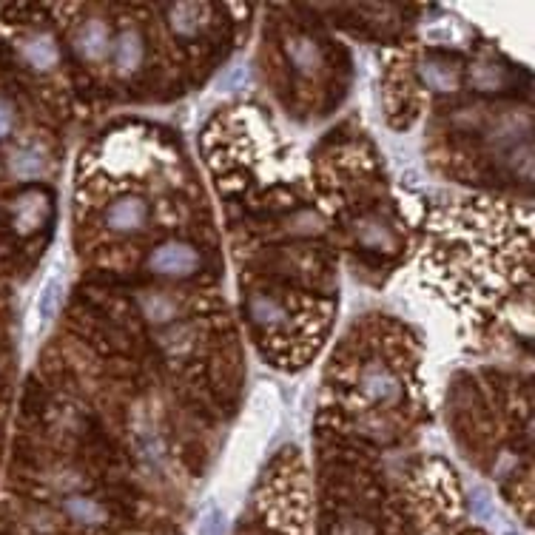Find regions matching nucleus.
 Here are the masks:
<instances>
[{"label": "nucleus", "instance_id": "412c9836", "mask_svg": "<svg viewBox=\"0 0 535 535\" xmlns=\"http://www.w3.org/2000/svg\"><path fill=\"white\" fill-rule=\"evenodd\" d=\"M15 106L6 100V97H0V140H6L12 131H15Z\"/></svg>", "mask_w": 535, "mask_h": 535}, {"label": "nucleus", "instance_id": "f3484780", "mask_svg": "<svg viewBox=\"0 0 535 535\" xmlns=\"http://www.w3.org/2000/svg\"><path fill=\"white\" fill-rule=\"evenodd\" d=\"M140 311L151 325H166L177 316V302L168 294H143L140 296Z\"/></svg>", "mask_w": 535, "mask_h": 535}, {"label": "nucleus", "instance_id": "6ab92c4d", "mask_svg": "<svg viewBox=\"0 0 535 535\" xmlns=\"http://www.w3.org/2000/svg\"><path fill=\"white\" fill-rule=\"evenodd\" d=\"M228 533V516L222 510L220 504L208 501L200 513V521H197V535H225Z\"/></svg>", "mask_w": 535, "mask_h": 535}, {"label": "nucleus", "instance_id": "f8f14e48", "mask_svg": "<svg viewBox=\"0 0 535 535\" xmlns=\"http://www.w3.org/2000/svg\"><path fill=\"white\" fill-rule=\"evenodd\" d=\"M419 74H422L427 89H433V92L439 94L459 92V86H462L459 66L450 63V60H444V57H427L425 63L419 66Z\"/></svg>", "mask_w": 535, "mask_h": 535}, {"label": "nucleus", "instance_id": "4be33fe9", "mask_svg": "<svg viewBox=\"0 0 535 535\" xmlns=\"http://www.w3.org/2000/svg\"><path fill=\"white\" fill-rule=\"evenodd\" d=\"M481 74L487 77L484 83H479L481 89H493V86H499V83H501V69H499V66H479V69H476V77H481Z\"/></svg>", "mask_w": 535, "mask_h": 535}, {"label": "nucleus", "instance_id": "f03ea898", "mask_svg": "<svg viewBox=\"0 0 535 535\" xmlns=\"http://www.w3.org/2000/svg\"><path fill=\"white\" fill-rule=\"evenodd\" d=\"M203 265L200 251L183 240H168L163 245H157L148 257V271L160 274V277L171 279H188L194 277Z\"/></svg>", "mask_w": 535, "mask_h": 535}, {"label": "nucleus", "instance_id": "9b49d317", "mask_svg": "<svg viewBox=\"0 0 535 535\" xmlns=\"http://www.w3.org/2000/svg\"><path fill=\"white\" fill-rule=\"evenodd\" d=\"M63 513L72 524L83 527V530H100V527L109 524V510L97 499L83 496V493H69L63 499Z\"/></svg>", "mask_w": 535, "mask_h": 535}, {"label": "nucleus", "instance_id": "1a4fd4ad", "mask_svg": "<svg viewBox=\"0 0 535 535\" xmlns=\"http://www.w3.org/2000/svg\"><path fill=\"white\" fill-rule=\"evenodd\" d=\"M143 57H146V40L137 29H123L111 40V60L120 77H131L137 72L143 66Z\"/></svg>", "mask_w": 535, "mask_h": 535}, {"label": "nucleus", "instance_id": "7ed1b4c3", "mask_svg": "<svg viewBox=\"0 0 535 535\" xmlns=\"http://www.w3.org/2000/svg\"><path fill=\"white\" fill-rule=\"evenodd\" d=\"M52 214V203H49V194L32 188V191H23L12 200V228L18 231L20 237H29L35 234L37 228H43L49 222Z\"/></svg>", "mask_w": 535, "mask_h": 535}, {"label": "nucleus", "instance_id": "0eeeda50", "mask_svg": "<svg viewBox=\"0 0 535 535\" xmlns=\"http://www.w3.org/2000/svg\"><path fill=\"white\" fill-rule=\"evenodd\" d=\"M353 237L362 248H370V251H396L399 248V234L396 228L390 225L385 217L379 214H362L359 220L353 222Z\"/></svg>", "mask_w": 535, "mask_h": 535}, {"label": "nucleus", "instance_id": "dca6fc26", "mask_svg": "<svg viewBox=\"0 0 535 535\" xmlns=\"http://www.w3.org/2000/svg\"><path fill=\"white\" fill-rule=\"evenodd\" d=\"M63 291H66V282L60 274H52V277L43 282L40 294H37V316L43 322H52L60 311V302H63Z\"/></svg>", "mask_w": 535, "mask_h": 535}, {"label": "nucleus", "instance_id": "a211bd4d", "mask_svg": "<svg viewBox=\"0 0 535 535\" xmlns=\"http://www.w3.org/2000/svg\"><path fill=\"white\" fill-rule=\"evenodd\" d=\"M325 535H379V527L368 516L345 513V516L333 518L325 527Z\"/></svg>", "mask_w": 535, "mask_h": 535}, {"label": "nucleus", "instance_id": "6e6552de", "mask_svg": "<svg viewBox=\"0 0 535 535\" xmlns=\"http://www.w3.org/2000/svg\"><path fill=\"white\" fill-rule=\"evenodd\" d=\"M18 52L23 57V63L32 69V72H55L57 63H60V49H57V40L49 32H32L18 43Z\"/></svg>", "mask_w": 535, "mask_h": 535}, {"label": "nucleus", "instance_id": "ddd939ff", "mask_svg": "<svg viewBox=\"0 0 535 535\" xmlns=\"http://www.w3.org/2000/svg\"><path fill=\"white\" fill-rule=\"evenodd\" d=\"M166 18L174 35L194 37L197 32H203V26L208 23V6H203V3H174V6H166Z\"/></svg>", "mask_w": 535, "mask_h": 535}, {"label": "nucleus", "instance_id": "4468645a", "mask_svg": "<svg viewBox=\"0 0 535 535\" xmlns=\"http://www.w3.org/2000/svg\"><path fill=\"white\" fill-rule=\"evenodd\" d=\"M49 171V157L37 146H20L9 154V174L15 180H40Z\"/></svg>", "mask_w": 535, "mask_h": 535}, {"label": "nucleus", "instance_id": "2eb2a0df", "mask_svg": "<svg viewBox=\"0 0 535 535\" xmlns=\"http://www.w3.org/2000/svg\"><path fill=\"white\" fill-rule=\"evenodd\" d=\"M248 316L259 328H279L282 322H288V308L277 296L251 294L248 296Z\"/></svg>", "mask_w": 535, "mask_h": 535}, {"label": "nucleus", "instance_id": "9d476101", "mask_svg": "<svg viewBox=\"0 0 535 535\" xmlns=\"http://www.w3.org/2000/svg\"><path fill=\"white\" fill-rule=\"evenodd\" d=\"M285 55H288V63L294 66V72H299L302 77H316L325 66V52L322 46L316 43L314 37L308 35H294L288 37L285 43Z\"/></svg>", "mask_w": 535, "mask_h": 535}, {"label": "nucleus", "instance_id": "aec40b11", "mask_svg": "<svg viewBox=\"0 0 535 535\" xmlns=\"http://www.w3.org/2000/svg\"><path fill=\"white\" fill-rule=\"evenodd\" d=\"M470 507H473V513L481 521H490V518L496 516V507H493V499L487 496V490L484 487H476L473 490V499H470Z\"/></svg>", "mask_w": 535, "mask_h": 535}, {"label": "nucleus", "instance_id": "f257e3e1", "mask_svg": "<svg viewBox=\"0 0 535 535\" xmlns=\"http://www.w3.org/2000/svg\"><path fill=\"white\" fill-rule=\"evenodd\" d=\"M279 422V396L271 385H259L248 402L234 439L228 444L225 456V481L228 484H245L257 470L265 447L271 442Z\"/></svg>", "mask_w": 535, "mask_h": 535}, {"label": "nucleus", "instance_id": "423d86ee", "mask_svg": "<svg viewBox=\"0 0 535 535\" xmlns=\"http://www.w3.org/2000/svg\"><path fill=\"white\" fill-rule=\"evenodd\" d=\"M106 228L114 234H137L148 222V203L143 197H120L106 208Z\"/></svg>", "mask_w": 535, "mask_h": 535}, {"label": "nucleus", "instance_id": "20e7f679", "mask_svg": "<svg viewBox=\"0 0 535 535\" xmlns=\"http://www.w3.org/2000/svg\"><path fill=\"white\" fill-rule=\"evenodd\" d=\"M359 390L368 396L370 402H379V405L396 402L402 396V385L385 362H368L365 368L359 370Z\"/></svg>", "mask_w": 535, "mask_h": 535}, {"label": "nucleus", "instance_id": "5701e85b", "mask_svg": "<svg viewBox=\"0 0 535 535\" xmlns=\"http://www.w3.org/2000/svg\"><path fill=\"white\" fill-rule=\"evenodd\" d=\"M245 80H248V69H242L240 66V69H234V72L225 77V89H228V92H234V89H240Z\"/></svg>", "mask_w": 535, "mask_h": 535}, {"label": "nucleus", "instance_id": "39448f33", "mask_svg": "<svg viewBox=\"0 0 535 535\" xmlns=\"http://www.w3.org/2000/svg\"><path fill=\"white\" fill-rule=\"evenodd\" d=\"M74 52L86 63H103L111 55V29L103 18H89L74 32Z\"/></svg>", "mask_w": 535, "mask_h": 535}]
</instances>
